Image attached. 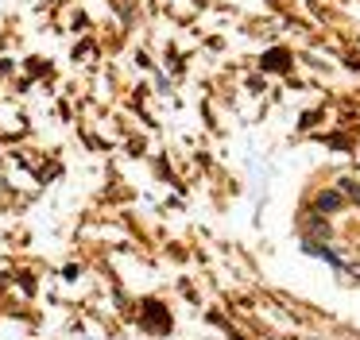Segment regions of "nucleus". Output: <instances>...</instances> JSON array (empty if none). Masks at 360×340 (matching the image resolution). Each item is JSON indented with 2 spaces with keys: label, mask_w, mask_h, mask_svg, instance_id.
<instances>
[{
  "label": "nucleus",
  "mask_w": 360,
  "mask_h": 340,
  "mask_svg": "<svg viewBox=\"0 0 360 340\" xmlns=\"http://www.w3.org/2000/svg\"><path fill=\"white\" fill-rule=\"evenodd\" d=\"M345 193H349V197H356V201H360V185H356V182H345Z\"/></svg>",
  "instance_id": "nucleus-4"
},
{
  "label": "nucleus",
  "mask_w": 360,
  "mask_h": 340,
  "mask_svg": "<svg viewBox=\"0 0 360 340\" xmlns=\"http://www.w3.org/2000/svg\"><path fill=\"white\" fill-rule=\"evenodd\" d=\"M143 313L151 317V325H148L151 332H167V325H171V321H167V309H163V306H155V301H148V306H143Z\"/></svg>",
  "instance_id": "nucleus-1"
},
{
  "label": "nucleus",
  "mask_w": 360,
  "mask_h": 340,
  "mask_svg": "<svg viewBox=\"0 0 360 340\" xmlns=\"http://www.w3.org/2000/svg\"><path fill=\"white\" fill-rule=\"evenodd\" d=\"M264 66H287V54H271V58H264Z\"/></svg>",
  "instance_id": "nucleus-3"
},
{
  "label": "nucleus",
  "mask_w": 360,
  "mask_h": 340,
  "mask_svg": "<svg viewBox=\"0 0 360 340\" xmlns=\"http://www.w3.org/2000/svg\"><path fill=\"white\" fill-rule=\"evenodd\" d=\"M314 205H318V213H337V209H341L345 201H341V193H337V190H321Z\"/></svg>",
  "instance_id": "nucleus-2"
}]
</instances>
